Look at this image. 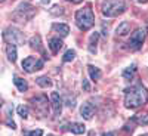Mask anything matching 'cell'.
Masks as SVG:
<instances>
[{
	"mask_svg": "<svg viewBox=\"0 0 148 136\" xmlns=\"http://www.w3.org/2000/svg\"><path fill=\"white\" fill-rule=\"evenodd\" d=\"M148 101V92L142 84H136L130 89H126L125 105L127 108H138Z\"/></svg>",
	"mask_w": 148,
	"mask_h": 136,
	"instance_id": "6da1fadb",
	"label": "cell"
},
{
	"mask_svg": "<svg viewBox=\"0 0 148 136\" xmlns=\"http://www.w3.org/2000/svg\"><path fill=\"white\" fill-rule=\"evenodd\" d=\"M76 24H77V27L82 31H88V30H90L93 27L95 15H93L90 6H86V8L79 9L76 12Z\"/></svg>",
	"mask_w": 148,
	"mask_h": 136,
	"instance_id": "7a4b0ae2",
	"label": "cell"
},
{
	"mask_svg": "<svg viewBox=\"0 0 148 136\" xmlns=\"http://www.w3.org/2000/svg\"><path fill=\"white\" fill-rule=\"evenodd\" d=\"M126 9L125 0H105L102 3V15L107 18H113L121 15Z\"/></svg>",
	"mask_w": 148,
	"mask_h": 136,
	"instance_id": "3957f363",
	"label": "cell"
},
{
	"mask_svg": "<svg viewBox=\"0 0 148 136\" xmlns=\"http://www.w3.org/2000/svg\"><path fill=\"white\" fill-rule=\"evenodd\" d=\"M34 12H36V9H34L30 3H21V5L16 8V10H15L14 18H15L16 21H19V22H24V21L31 19L33 15H34Z\"/></svg>",
	"mask_w": 148,
	"mask_h": 136,
	"instance_id": "277c9868",
	"label": "cell"
},
{
	"mask_svg": "<svg viewBox=\"0 0 148 136\" xmlns=\"http://www.w3.org/2000/svg\"><path fill=\"white\" fill-rule=\"evenodd\" d=\"M3 39L8 42V43H12V44H24L25 42V37L24 34L15 28V27H8L5 30V34H3Z\"/></svg>",
	"mask_w": 148,
	"mask_h": 136,
	"instance_id": "5b68a950",
	"label": "cell"
},
{
	"mask_svg": "<svg viewBox=\"0 0 148 136\" xmlns=\"http://www.w3.org/2000/svg\"><path fill=\"white\" fill-rule=\"evenodd\" d=\"M31 102H33L34 111H36L37 114H40V117L47 115V113H49V105H47V98H46L45 95L37 96V98H33Z\"/></svg>",
	"mask_w": 148,
	"mask_h": 136,
	"instance_id": "8992f818",
	"label": "cell"
},
{
	"mask_svg": "<svg viewBox=\"0 0 148 136\" xmlns=\"http://www.w3.org/2000/svg\"><path fill=\"white\" fill-rule=\"evenodd\" d=\"M144 42H145V31L142 28H138L130 36L127 44H129V49H132V51H138V49L142 47Z\"/></svg>",
	"mask_w": 148,
	"mask_h": 136,
	"instance_id": "52a82bcc",
	"label": "cell"
},
{
	"mask_svg": "<svg viewBox=\"0 0 148 136\" xmlns=\"http://www.w3.org/2000/svg\"><path fill=\"white\" fill-rule=\"evenodd\" d=\"M22 68L25 70L27 72H34V71H39L43 68V61L36 58V56H28L22 61Z\"/></svg>",
	"mask_w": 148,
	"mask_h": 136,
	"instance_id": "ba28073f",
	"label": "cell"
},
{
	"mask_svg": "<svg viewBox=\"0 0 148 136\" xmlns=\"http://www.w3.org/2000/svg\"><path fill=\"white\" fill-rule=\"evenodd\" d=\"M51 102H52V108H53V114L58 117L62 111V99L61 96L56 93V92H52L51 93Z\"/></svg>",
	"mask_w": 148,
	"mask_h": 136,
	"instance_id": "9c48e42d",
	"label": "cell"
},
{
	"mask_svg": "<svg viewBox=\"0 0 148 136\" xmlns=\"http://www.w3.org/2000/svg\"><path fill=\"white\" fill-rule=\"evenodd\" d=\"M93 113H95V109H93V107H92L89 102L83 104L82 108H80V114H82V117H83L84 120H90L92 115H93Z\"/></svg>",
	"mask_w": 148,
	"mask_h": 136,
	"instance_id": "30bf717a",
	"label": "cell"
},
{
	"mask_svg": "<svg viewBox=\"0 0 148 136\" xmlns=\"http://www.w3.org/2000/svg\"><path fill=\"white\" fill-rule=\"evenodd\" d=\"M62 46H64V43H62V40H61L59 37H53V39L49 40V47H51V51L53 53H58L61 49H62Z\"/></svg>",
	"mask_w": 148,
	"mask_h": 136,
	"instance_id": "8fae6325",
	"label": "cell"
},
{
	"mask_svg": "<svg viewBox=\"0 0 148 136\" xmlns=\"http://www.w3.org/2000/svg\"><path fill=\"white\" fill-rule=\"evenodd\" d=\"M6 55H8V59L10 61V62H15V61H16V44L8 43V46H6Z\"/></svg>",
	"mask_w": 148,
	"mask_h": 136,
	"instance_id": "7c38bea8",
	"label": "cell"
},
{
	"mask_svg": "<svg viewBox=\"0 0 148 136\" xmlns=\"http://www.w3.org/2000/svg\"><path fill=\"white\" fill-rule=\"evenodd\" d=\"M53 31H56L61 37H67L70 33V27L65 25V24H53Z\"/></svg>",
	"mask_w": 148,
	"mask_h": 136,
	"instance_id": "4fadbf2b",
	"label": "cell"
},
{
	"mask_svg": "<svg viewBox=\"0 0 148 136\" xmlns=\"http://www.w3.org/2000/svg\"><path fill=\"white\" fill-rule=\"evenodd\" d=\"M127 33H130V22L123 21V22L120 24V25L117 27L116 34H117V36H120V37H123V36H126Z\"/></svg>",
	"mask_w": 148,
	"mask_h": 136,
	"instance_id": "5bb4252c",
	"label": "cell"
},
{
	"mask_svg": "<svg viewBox=\"0 0 148 136\" xmlns=\"http://www.w3.org/2000/svg\"><path fill=\"white\" fill-rule=\"evenodd\" d=\"M30 46L36 51H39L40 53L45 55V51H43V46H42V42H40V36H33L31 40H30Z\"/></svg>",
	"mask_w": 148,
	"mask_h": 136,
	"instance_id": "9a60e30c",
	"label": "cell"
},
{
	"mask_svg": "<svg viewBox=\"0 0 148 136\" xmlns=\"http://www.w3.org/2000/svg\"><path fill=\"white\" fill-rule=\"evenodd\" d=\"M68 130L73 132V133H76V135H82V133L86 132V127H84V124H82V123H70Z\"/></svg>",
	"mask_w": 148,
	"mask_h": 136,
	"instance_id": "2e32d148",
	"label": "cell"
},
{
	"mask_svg": "<svg viewBox=\"0 0 148 136\" xmlns=\"http://www.w3.org/2000/svg\"><path fill=\"white\" fill-rule=\"evenodd\" d=\"M14 83H15V86L18 87V90L19 92H25L27 89H28V83L24 80V79H21V77H18V76H15L14 77Z\"/></svg>",
	"mask_w": 148,
	"mask_h": 136,
	"instance_id": "e0dca14e",
	"label": "cell"
},
{
	"mask_svg": "<svg viewBox=\"0 0 148 136\" xmlns=\"http://www.w3.org/2000/svg\"><path fill=\"white\" fill-rule=\"evenodd\" d=\"M88 70H89V76H90V79L93 80V81H96V80H99L101 79V70L99 68H96V67H93V65H88Z\"/></svg>",
	"mask_w": 148,
	"mask_h": 136,
	"instance_id": "ac0fdd59",
	"label": "cell"
},
{
	"mask_svg": "<svg viewBox=\"0 0 148 136\" xmlns=\"http://www.w3.org/2000/svg\"><path fill=\"white\" fill-rule=\"evenodd\" d=\"M98 39H99V33H93L90 36V40H89V52L90 53H96V43Z\"/></svg>",
	"mask_w": 148,
	"mask_h": 136,
	"instance_id": "d6986e66",
	"label": "cell"
},
{
	"mask_svg": "<svg viewBox=\"0 0 148 136\" xmlns=\"http://www.w3.org/2000/svg\"><path fill=\"white\" fill-rule=\"evenodd\" d=\"M36 83L40 86V87H51L52 86V81H51V79H49L47 76H43V77H39L36 80Z\"/></svg>",
	"mask_w": 148,
	"mask_h": 136,
	"instance_id": "ffe728a7",
	"label": "cell"
},
{
	"mask_svg": "<svg viewBox=\"0 0 148 136\" xmlns=\"http://www.w3.org/2000/svg\"><path fill=\"white\" fill-rule=\"evenodd\" d=\"M135 71H136V65H130V67H127V68L125 70V72H123V77H125L126 80H130V79L133 77Z\"/></svg>",
	"mask_w": 148,
	"mask_h": 136,
	"instance_id": "44dd1931",
	"label": "cell"
},
{
	"mask_svg": "<svg viewBox=\"0 0 148 136\" xmlns=\"http://www.w3.org/2000/svg\"><path fill=\"white\" fill-rule=\"evenodd\" d=\"M132 121H136L139 124H148V114H138L132 118Z\"/></svg>",
	"mask_w": 148,
	"mask_h": 136,
	"instance_id": "7402d4cb",
	"label": "cell"
},
{
	"mask_svg": "<svg viewBox=\"0 0 148 136\" xmlns=\"http://www.w3.org/2000/svg\"><path fill=\"white\" fill-rule=\"evenodd\" d=\"M16 111H18V114H19L22 118H27V117H28V107H27V105H19V107L16 108Z\"/></svg>",
	"mask_w": 148,
	"mask_h": 136,
	"instance_id": "603a6c76",
	"label": "cell"
},
{
	"mask_svg": "<svg viewBox=\"0 0 148 136\" xmlns=\"http://www.w3.org/2000/svg\"><path fill=\"white\" fill-rule=\"evenodd\" d=\"M62 14H64V8H62V6L55 5V6L51 9V15H53V16H56V15H62Z\"/></svg>",
	"mask_w": 148,
	"mask_h": 136,
	"instance_id": "cb8c5ba5",
	"label": "cell"
},
{
	"mask_svg": "<svg viewBox=\"0 0 148 136\" xmlns=\"http://www.w3.org/2000/svg\"><path fill=\"white\" fill-rule=\"evenodd\" d=\"M74 56H76V52L70 49V51H67V52H65V55H64L62 61H64V62H70V61H73V59H74Z\"/></svg>",
	"mask_w": 148,
	"mask_h": 136,
	"instance_id": "d4e9b609",
	"label": "cell"
},
{
	"mask_svg": "<svg viewBox=\"0 0 148 136\" xmlns=\"http://www.w3.org/2000/svg\"><path fill=\"white\" fill-rule=\"evenodd\" d=\"M43 135V130L37 129V130H25L24 132V136H42Z\"/></svg>",
	"mask_w": 148,
	"mask_h": 136,
	"instance_id": "484cf974",
	"label": "cell"
},
{
	"mask_svg": "<svg viewBox=\"0 0 148 136\" xmlns=\"http://www.w3.org/2000/svg\"><path fill=\"white\" fill-rule=\"evenodd\" d=\"M82 86H83V89H84L86 92H89V90H90V86H89L88 80H84V79H83V83H82Z\"/></svg>",
	"mask_w": 148,
	"mask_h": 136,
	"instance_id": "4316f807",
	"label": "cell"
},
{
	"mask_svg": "<svg viewBox=\"0 0 148 136\" xmlns=\"http://www.w3.org/2000/svg\"><path fill=\"white\" fill-rule=\"evenodd\" d=\"M104 136H116V133H113V132H108V133H105Z\"/></svg>",
	"mask_w": 148,
	"mask_h": 136,
	"instance_id": "83f0119b",
	"label": "cell"
},
{
	"mask_svg": "<svg viewBox=\"0 0 148 136\" xmlns=\"http://www.w3.org/2000/svg\"><path fill=\"white\" fill-rule=\"evenodd\" d=\"M67 2H71V3H80L82 0H67Z\"/></svg>",
	"mask_w": 148,
	"mask_h": 136,
	"instance_id": "f1b7e54d",
	"label": "cell"
},
{
	"mask_svg": "<svg viewBox=\"0 0 148 136\" xmlns=\"http://www.w3.org/2000/svg\"><path fill=\"white\" fill-rule=\"evenodd\" d=\"M49 2H51V0H42V3H43V5H46V3H49Z\"/></svg>",
	"mask_w": 148,
	"mask_h": 136,
	"instance_id": "f546056e",
	"label": "cell"
},
{
	"mask_svg": "<svg viewBox=\"0 0 148 136\" xmlns=\"http://www.w3.org/2000/svg\"><path fill=\"white\" fill-rule=\"evenodd\" d=\"M89 136H96V133H95V132H93V130H92V132H90V133H89Z\"/></svg>",
	"mask_w": 148,
	"mask_h": 136,
	"instance_id": "4dcf8cb0",
	"label": "cell"
},
{
	"mask_svg": "<svg viewBox=\"0 0 148 136\" xmlns=\"http://www.w3.org/2000/svg\"><path fill=\"white\" fill-rule=\"evenodd\" d=\"M138 2H141V3H145V2H148V0H138Z\"/></svg>",
	"mask_w": 148,
	"mask_h": 136,
	"instance_id": "1f68e13d",
	"label": "cell"
},
{
	"mask_svg": "<svg viewBox=\"0 0 148 136\" xmlns=\"http://www.w3.org/2000/svg\"><path fill=\"white\" fill-rule=\"evenodd\" d=\"M0 107H2V99H0Z\"/></svg>",
	"mask_w": 148,
	"mask_h": 136,
	"instance_id": "d6a6232c",
	"label": "cell"
},
{
	"mask_svg": "<svg viewBox=\"0 0 148 136\" xmlns=\"http://www.w3.org/2000/svg\"><path fill=\"white\" fill-rule=\"evenodd\" d=\"M142 136H148V133H147V135H142Z\"/></svg>",
	"mask_w": 148,
	"mask_h": 136,
	"instance_id": "836d02e7",
	"label": "cell"
},
{
	"mask_svg": "<svg viewBox=\"0 0 148 136\" xmlns=\"http://www.w3.org/2000/svg\"><path fill=\"white\" fill-rule=\"evenodd\" d=\"M0 2H5V0H0Z\"/></svg>",
	"mask_w": 148,
	"mask_h": 136,
	"instance_id": "e575fe53",
	"label": "cell"
},
{
	"mask_svg": "<svg viewBox=\"0 0 148 136\" xmlns=\"http://www.w3.org/2000/svg\"><path fill=\"white\" fill-rule=\"evenodd\" d=\"M49 136H53V135H49Z\"/></svg>",
	"mask_w": 148,
	"mask_h": 136,
	"instance_id": "d590c367",
	"label": "cell"
}]
</instances>
